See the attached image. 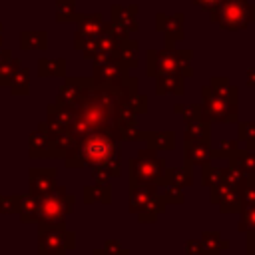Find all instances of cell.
Listing matches in <instances>:
<instances>
[{
	"instance_id": "cell-1",
	"label": "cell",
	"mask_w": 255,
	"mask_h": 255,
	"mask_svg": "<svg viewBox=\"0 0 255 255\" xmlns=\"http://www.w3.org/2000/svg\"><path fill=\"white\" fill-rule=\"evenodd\" d=\"M64 159L68 167L92 165L102 167L104 171H108L110 177L120 175V151L116 131H96L82 137L76 143V147L64 155Z\"/></svg>"
},
{
	"instance_id": "cell-2",
	"label": "cell",
	"mask_w": 255,
	"mask_h": 255,
	"mask_svg": "<svg viewBox=\"0 0 255 255\" xmlns=\"http://www.w3.org/2000/svg\"><path fill=\"white\" fill-rule=\"evenodd\" d=\"M209 20L229 32L245 30L255 22V4L247 0H221L209 12Z\"/></svg>"
},
{
	"instance_id": "cell-3",
	"label": "cell",
	"mask_w": 255,
	"mask_h": 255,
	"mask_svg": "<svg viewBox=\"0 0 255 255\" xmlns=\"http://www.w3.org/2000/svg\"><path fill=\"white\" fill-rule=\"evenodd\" d=\"M145 56H147V76L151 78L163 74H181L183 78H187L193 74L189 66L193 52L189 50H173V48H165L161 52L149 50Z\"/></svg>"
},
{
	"instance_id": "cell-4",
	"label": "cell",
	"mask_w": 255,
	"mask_h": 255,
	"mask_svg": "<svg viewBox=\"0 0 255 255\" xmlns=\"http://www.w3.org/2000/svg\"><path fill=\"white\" fill-rule=\"evenodd\" d=\"M165 169V161L145 147L129 161V185H163Z\"/></svg>"
},
{
	"instance_id": "cell-5",
	"label": "cell",
	"mask_w": 255,
	"mask_h": 255,
	"mask_svg": "<svg viewBox=\"0 0 255 255\" xmlns=\"http://www.w3.org/2000/svg\"><path fill=\"white\" fill-rule=\"evenodd\" d=\"M203 104L201 106V120L205 122H235L237 120V104L221 98L209 86L201 88Z\"/></svg>"
},
{
	"instance_id": "cell-6",
	"label": "cell",
	"mask_w": 255,
	"mask_h": 255,
	"mask_svg": "<svg viewBox=\"0 0 255 255\" xmlns=\"http://www.w3.org/2000/svg\"><path fill=\"white\" fill-rule=\"evenodd\" d=\"M72 205H74V197L68 195L64 187H54L38 201V215L48 223H56L72 209Z\"/></svg>"
},
{
	"instance_id": "cell-7",
	"label": "cell",
	"mask_w": 255,
	"mask_h": 255,
	"mask_svg": "<svg viewBox=\"0 0 255 255\" xmlns=\"http://www.w3.org/2000/svg\"><path fill=\"white\" fill-rule=\"evenodd\" d=\"M128 66L120 58L94 62V84L100 88H120L128 80Z\"/></svg>"
},
{
	"instance_id": "cell-8",
	"label": "cell",
	"mask_w": 255,
	"mask_h": 255,
	"mask_svg": "<svg viewBox=\"0 0 255 255\" xmlns=\"http://www.w3.org/2000/svg\"><path fill=\"white\" fill-rule=\"evenodd\" d=\"M76 20H78V32H76V38H74V46H76V50H84L90 40H94L96 36L102 34V30H104V20H102L100 14L80 16V18H76Z\"/></svg>"
},
{
	"instance_id": "cell-9",
	"label": "cell",
	"mask_w": 255,
	"mask_h": 255,
	"mask_svg": "<svg viewBox=\"0 0 255 255\" xmlns=\"http://www.w3.org/2000/svg\"><path fill=\"white\" fill-rule=\"evenodd\" d=\"M116 100L126 104L133 114H141L147 110V100L137 92V80L128 78L120 88H116Z\"/></svg>"
},
{
	"instance_id": "cell-10",
	"label": "cell",
	"mask_w": 255,
	"mask_h": 255,
	"mask_svg": "<svg viewBox=\"0 0 255 255\" xmlns=\"http://www.w3.org/2000/svg\"><path fill=\"white\" fill-rule=\"evenodd\" d=\"M155 26L159 32H163L165 48H171L175 42H179L183 38V14H175V16L157 14Z\"/></svg>"
},
{
	"instance_id": "cell-11",
	"label": "cell",
	"mask_w": 255,
	"mask_h": 255,
	"mask_svg": "<svg viewBox=\"0 0 255 255\" xmlns=\"http://www.w3.org/2000/svg\"><path fill=\"white\" fill-rule=\"evenodd\" d=\"M209 143L205 141H185L183 157H185V169L191 171L193 165H203L209 161Z\"/></svg>"
},
{
	"instance_id": "cell-12",
	"label": "cell",
	"mask_w": 255,
	"mask_h": 255,
	"mask_svg": "<svg viewBox=\"0 0 255 255\" xmlns=\"http://www.w3.org/2000/svg\"><path fill=\"white\" fill-rule=\"evenodd\" d=\"M30 185L34 193L46 195L56 187V169H32Z\"/></svg>"
},
{
	"instance_id": "cell-13",
	"label": "cell",
	"mask_w": 255,
	"mask_h": 255,
	"mask_svg": "<svg viewBox=\"0 0 255 255\" xmlns=\"http://www.w3.org/2000/svg\"><path fill=\"white\" fill-rule=\"evenodd\" d=\"M135 12L137 6H112V24L120 26L126 32H133L137 30V22H135Z\"/></svg>"
},
{
	"instance_id": "cell-14",
	"label": "cell",
	"mask_w": 255,
	"mask_h": 255,
	"mask_svg": "<svg viewBox=\"0 0 255 255\" xmlns=\"http://www.w3.org/2000/svg\"><path fill=\"white\" fill-rule=\"evenodd\" d=\"M155 193H157V185H137V183L129 185V209L133 213H139Z\"/></svg>"
},
{
	"instance_id": "cell-15",
	"label": "cell",
	"mask_w": 255,
	"mask_h": 255,
	"mask_svg": "<svg viewBox=\"0 0 255 255\" xmlns=\"http://www.w3.org/2000/svg\"><path fill=\"white\" fill-rule=\"evenodd\" d=\"M229 165L237 167L243 175L255 177V149H235L229 157Z\"/></svg>"
},
{
	"instance_id": "cell-16",
	"label": "cell",
	"mask_w": 255,
	"mask_h": 255,
	"mask_svg": "<svg viewBox=\"0 0 255 255\" xmlns=\"http://www.w3.org/2000/svg\"><path fill=\"white\" fill-rule=\"evenodd\" d=\"M157 94H183V76L181 74H163L155 82Z\"/></svg>"
},
{
	"instance_id": "cell-17",
	"label": "cell",
	"mask_w": 255,
	"mask_h": 255,
	"mask_svg": "<svg viewBox=\"0 0 255 255\" xmlns=\"http://www.w3.org/2000/svg\"><path fill=\"white\" fill-rule=\"evenodd\" d=\"M137 139H145L147 149H153V151H157V149H171L173 147V133H169V131H161V133L145 131V133H139Z\"/></svg>"
},
{
	"instance_id": "cell-18",
	"label": "cell",
	"mask_w": 255,
	"mask_h": 255,
	"mask_svg": "<svg viewBox=\"0 0 255 255\" xmlns=\"http://www.w3.org/2000/svg\"><path fill=\"white\" fill-rule=\"evenodd\" d=\"M183 139L185 141H205V143H209V122H205V120L189 122L185 131H183Z\"/></svg>"
},
{
	"instance_id": "cell-19",
	"label": "cell",
	"mask_w": 255,
	"mask_h": 255,
	"mask_svg": "<svg viewBox=\"0 0 255 255\" xmlns=\"http://www.w3.org/2000/svg\"><path fill=\"white\" fill-rule=\"evenodd\" d=\"M201 245H203L205 255H221V251L227 249L229 241L227 239H221V235L217 231H203Z\"/></svg>"
},
{
	"instance_id": "cell-20",
	"label": "cell",
	"mask_w": 255,
	"mask_h": 255,
	"mask_svg": "<svg viewBox=\"0 0 255 255\" xmlns=\"http://www.w3.org/2000/svg\"><path fill=\"white\" fill-rule=\"evenodd\" d=\"M30 153L32 155H52V139L46 131L38 129L30 135Z\"/></svg>"
},
{
	"instance_id": "cell-21",
	"label": "cell",
	"mask_w": 255,
	"mask_h": 255,
	"mask_svg": "<svg viewBox=\"0 0 255 255\" xmlns=\"http://www.w3.org/2000/svg\"><path fill=\"white\" fill-rule=\"evenodd\" d=\"M165 199H163V195L161 193H155L151 199H149V203L137 213V219L139 221H155V217L159 215V213H163V209H165Z\"/></svg>"
},
{
	"instance_id": "cell-22",
	"label": "cell",
	"mask_w": 255,
	"mask_h": 255,
	"mask_svg": "<svg viewBox=\"0 0 255 255\" xmlns=\"http://www.w3.org/2000/svg\"><path fill=\"white\" fill-rule=\"evenodd\" d=\"M217 205H219V209H221L223 213H235V211H239V209H241V195H239V189L233 187V185H229L227 191L219 197Z\"/></svg>"
},
{
	"instance_id": "cell-23",
	"label": "cell",
	"mask_w": 255,
	"mask_h": 255,
	"mask_svg": "<svg viewBox=\"0 0 255 255\" xmlns=\"http://www.w3.org/2000/svg\"><path fill=\"white\" fill-rule=\"evenodd\" d=\"M20 44H22V50H46L48 36H46V32H42V30H40V32H38V30L22 32Z\"/></svg>"
},
{
	"instance_id": "cell-24",
	"label": "cell",
	"mask_w": 255,
	"mask_h": 255,
	"mask_svg": "<svg viewBox=\"0 0 255 255\" xmlns=\"http://www.w3.org/2000/svg\"><path fill=\"white\" fill-rule=\"evenodd\" d=\"M137 42L135 40H131V38H128V40H124L122 44H120V48H118V58L128 66V68H135L137 66Z\"/></svg>"
},
{
	"instance_id": "cell-25",
	"label": "cell",
	"mask_w": 255,
	"mask_h": 255,
	"mask_svg": "<svg viewBox=\"0 0 255 255\" xmlns=\"http://www.w3.org/2000/svg\"><path fill=\"white\" fill-rule=\"evenodd\" d=\"M193 177L191 171L181 167V169H165V177H163V185H177V187H185L191 185Z\"/></svg>"
},
{
	"instance_id": "cell-26",
	"label": "cell",
	"mask_w": 255,
	"mask_h": 255,
	"mask_svg": "<svg viewBox=\"0 0 255 255\" xmlns=\"http://www.w3.org/2000/svg\"><path fill=\"white\" fill-rule=\"evenodd\" d=\"M38 72H40V76H48V78H52V76H58V78H62L64 74H66V62L62 60V58H58V60H40L38 62Z\"/></svg>"
},
{
	"instance_id": "cell-27",
	"label": "cell",
	"mask_w": 255,
	"mask_h": 255,
	"mask_svg": "<svg viewBox=\"0 0 255 255\" xmlns=\"http://www.w3.org/2000/svg\"><path fill=\"white\" fill-rule=\"evenodd\" d=\"M209 88H211L215 94H219L221 98H225V100H229V102L237 104V90L229 84V80H227V78H211Z\"/></svg>"
},
{
	"instance_id": "cell-28",
	"label": "cell",
	"mask_w": 255,
	"mask_h": 255,
	"mask_svg": "<svg viewBox=\"0 0 255 255\" xmlns=\"http://www.w3.org/2000/svg\"><path fill=\"white\" fill-rule=\"evenodd\" d=\"M84 199H86V203H94V201L110 203V187H108V183L88 185L84 189Z\"/></svg>"
},
{
	"instance_id": "cell-29",
	"label": "cell",
	"mask_w": 255,
	"mask_h": 255,
	"mask_svg": "<svg viewBox=\"0 0 255 255\" xmlns=\"http://www.w3.org/2000/svg\"><path fill=\"white\" fill-rule=\"evenodd\" d=\"M28 88H30V70H18L14 76H12V80H10V90L14 92V94H26L28 92Z\"/></svg>"
},
{
	"instance_id": "cell-30",
	"label": "cell",
	"mask_w": 255,
	"mask_h": 255,
	"mask_svg": "<svg viewBox=\"0 0 255 255\" xmlns=\"http://www.w3.org/2000/svg\"><path fill=\"white\" fill-rule=\"evenodd\" d=\"M173 112L179 114L185 120V124L195 122V120H201V106L199 104H177L173 108Z\"/></svg>"
},
{
	"instance_id": "cell-31",
	"label": "cell",
	"mask_w": 255,
	"mask_h": 255,
	"mask_svg": "<svg viewBox=\"0 0 255 255\" xmlns=\"http://www.w3.org/2000/svg\"><path fill=\"white\" fill-rule=\"evenodd\" d=\"M201 181L203 185H217L223 181V167H213L209 163H203V169H201Z\"/></svg>"
},
{
	"instance_id": "cell-32",
	"label": "cell",
	"mask_w": 255,
	"mask_h": 255,
	"mask_svg": "<svg viewBox=\"0 0 255 255\" xmlns=\"http://www.w3.org/2000/svg\"><path fill=\"white\" fill-rule=\"evenodd\" d=\"M239 211H241V219L237 223V229L247 231V233H255V205H245Z\"/></svg>"
},
{
	"instance_id": "cell-33",
	"label": "cell",
	"mask_w": 255,
	"mask_h": 255,
	"mask_svg": "<svg viewBox=\"0 0 255 255\" xmlns=\"http://www.w3.org/2000/svg\"><path fill=\"white\" fill-rule=\"evenodd\" d=\"M76 0H58L56 2V18L58 22H72L76 20V12H74Z\"/></svg>"
},
{
	"instance_id": "cell-34",
	"label": "cell",
	"mask_w": 255,
	"mask_h": 255,
	"mask_svg": "<svg viewBox=\"0 0 255 255\" xmlns=\"http://www.w3.org/2000/svg\"><path fill=\"white\" fill-rule=\"evenodd\" d=\"M237 135L245 143V149H255V122H243V124H239Z\"/></svg>"
},
{
	"instance_id": "cell-35",
	"label": "cell",
	"mask_w": 255,
	"mask_h": 255,
	"mask_svg": "<svg viewBox=\"0 0 255 255\" xmlns=\"http://www.w3.org/2000/svg\"><path fill=\"white\" fill-rule=\"evenodd\" d=\"M20 70V60H8V62H4L2 66H0V86H4V84H10V80H12V76L16 74Z\"/></svg>"
},
{
	"instance_id": "cell-36",
	"label": "cell",
	"mask_w": 255,
	"mask_h": 255,
	"mask_svg": "<svg viewBox=\"0 0 255 255\" xmlns=\"http://www.w3.org/2000/svg\"><path fill=\"white\" fill-rule=\"evenodd\" d=\"M165 189H163V199H165V203H183V191H181V187H177V185H163Z\"/></svg>"
},
{
	"instance_id": "cell-37",
	"label": "cell",
	"mask_w": 255,
	"mask_h": 255,
	"mask_svg": "<svg viewBox=\"0 0 255 255\" xmlns=\"http://www.w3.org/2000/svg\"><path fill=\"white\" fill-rule=\"evenodd\" d=\"M185 255H205L201 241H197V239H187V241H185Z\"/></svg>"
},
{
	"instance_id": "cell-38",
	"label": "cell",
	"mask_w": 255,
	"mask_h": 255,
	"mask_svg": "<svg viewBox=\"0 0 255 255\" xmlns=\"http://www.w3.org/2000/svg\"><path fill=\"white\" fill-rule=\"evenodd\" d=\"M219 2H221V0H193V4H195V6H199V8L207 10V12H211Z\"/></svg>"
},
{
	"instance_id": "cell-39",
	"label": "cell",
	"mask_w": 255,
	"mask_h": 255,
	"mask_svg": "<svg viewBox=\"0 0 255 255\" xmlns=\"http://www.w3.org/2000/svg\"><path fill=\"white\" fill-rule=\"evenodd\" d=\"M247 255H255V233H247Z\"/></svg>"
},
{
	"instance_id": "cell-40",
	"label": "cell",
	"mask_w": 255,
	"mask_h": 255,
	"mask_svg": "<svg viewBox=\"0 0 255 255\" xmlns=\"http://www.w3.org/2000/svg\"><path fill=\"white\" fill-rule=\"evenodd\" d=\"M247 86H255V68L247 70Z\"/></svg>"
},
{
	"instance_id": "cell-41",
	"label": "cell",
	"mask_w": 255,
	"mask_h": 255,
	"mask_svg": "<svg viewBox=\"0 0 255 255\" xmlns=\"http://www.w3.org/2000/svg\"><path fill=\"white\" fill-rule=\"evenodd\" d=\"M12 58V52L10 50H0V66L4 64V62H8Z\"/></svg>"
},
{
	"instance_id": "cell-42",
	"label": "cell",
	"mask_w": 255,
	"mask_h": 255,
	"mask_svg": "<svg viewBox=\"0 0 255 255\" xmlns=\"http://www.w3.org/2000/svg\"><path fill=\"white\" fill-rule=\"evenodd\" d=\"M0 44H2V24H0Z\"/></svg>"
},
{
	"instance_id": "cell-43",
	"label": "cell",
	"mask_w": 255,
	"mask_h": 255,
	"mask_svg": "<svg viewBox=\"0 0 255 255\" xmlns=\"http://www.w3.org/2000/svg\"><path fill=\"white\" fill-rule=\"evenodd\" d=\"M126 255H129V253H126Z\"/></svg>"
}]
</instances>
